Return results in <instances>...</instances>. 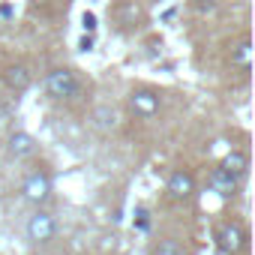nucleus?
<instances>
[{
    "label": "nucleus",
    "instance_id": "nucleus-5",
    "mask_svg": "<svg viewBox=\"0 0 255 255\" xmlns=\"http://www.w3.org/2000/svg\"><path fill=\"white\" fill-rule=\"evenodd\" d=\"M207 186H210L213 192H219V195H234V192L240 189V177L231 174V171H225L222 165H216V168L207 174Z\"/></svg>",
    "mask_w": 255,
    "mask_h": 255
},
{
    "label": "nucleus",
    "instance_id": "nucleus-1",
    "mask_svg": "<svg viewBox=\"0 0 255 255\" xmlns=\"http://www.w3.org/2000/svg\"><path fill=\"white\" fill-rule=\"evenodd\" d=\"M48 99H57V102H66V99H75L81 93V81H78V72L69 69V66H57L45 75L42 81Z\"/></svg>",
    "mask_w": 255,
    "mask_h": 255
},
{
    "label": "nucleus",
    "instance_id": "nucleus-11",
    "mask_svg": "<svg viewBox=\"0 0 255 255\" xmlns=\"http://www.w3.org/2000/svg\"><path fill=\"white\" fill-rule=\"evenodd\" d=\"M231 66H237L240 72H246V69L252 66V42H249V36H243V39L231 48Z\"/></svg>",
    "mask_w": 255,
    "mask_h": 255
},
{
    "label": "nucleus",
    "instance_id": "nucleus-3",
    "mask_svg": "<svg viewBox=\"0 0 255 255\" xmlns=\"http://www.w3.org/2000/svg\"><path fill=\"white\" fill-rule=\"evenodd\" d=\"M54 231H57V222H54V216L51 213H33L30 216V222H27V237L33 240V243H48L51 237H54Z\"/></svg>",
    "mask_w": 255,
    "mask_h": 255
},
{
    "label": "nucleus",
    "instance_id": "nucleus-9",
    "mask_svg": "<svg viewBox=\"0 0 255 255\" xmlns=\"http://www.w3.org/2000/svg\"><path fill=\"white\" fill-rule=\"evenodd\" d=\"M216 240H219V246H222L225 252H240V249H243L246 234H243V228H240L237 222H228V225H222V228H219Z\"/></svg>",
    "mask_w": 255,
    "mask_h": 255
},
{
    "label": "nucleus",
    "instance_id": "nucleus-16",
    "mask_svg": "<svg viewBox=\"0 0 255 255\" xmlns=\"http://www.w3.org/2000/svg\"><path fill=\"white\" fill-rule=\"evenodd\" d=\"M135 216H138V225H141V228H147V225H150V222H147V210H144V207H138V213H135Z\"/></svg>",
    "mask_w": 255,
    "mask_h": 255
},
{
    "label": "nucleus",
    "instance_id": "nucleus-17",
    "mask_svg": "<svg viewBox=\"0 0 255 255\" xmlns=\"http://www.w3.org/2000/svg\"><path fill=\"white\" fill-rule=\"evenodd\" d=\"M27 3H30L33 9H45V6H51V0H27Z\"/></svg>",
    "mask_w": 255,
    "mask_h": 255
},
{
    "label": "nucleus",
    "instance_id": "nucleus-10",
    "mask_svg": "<svg viewBox=\"0 0 255 255\" xmlns=\"http://www.w3.org/2000/svg\"><path fill=\"white\" fill-rule=\"evenodd\" d=\"M90 126H93V129H99V132L117 129V111H114L111 105H99V108L90 114Z\"/></svg>",
    "mask_w": 255,
    "mask_h": 255
},
{
    "label": "nucleus",
    "instance_id": "nucleus-15",
    "mask_svg": "<svg viewBox=\"0 0 255 255\" xmlns=\"http://www.w3.org/2000/svg\"><path fill=\"white\" fill-rule=\"evenodd\" d=\"M78 48H81V51H93V33H84L81 42H78Z\"/></svg>",
    "mask_w": 255,
    "mask_h": 255
},
{
    "label": "nucleus",
    "instance_id": "nucleus-4",
    "mask_svg": "<svg viewBox=\"0 0 255 255\" xmlns=\"http://www.w3.org/2000/svg\"><path fill=\"white\" fill-rule=\"evenodd\" d=\"M129 108H132L138 117L150 120V117L159 111V93H153V90H147V87L132 90V96H129Z\"/></svg>",
    "mask_w": 255,
    "mask_h": 255
},
{
    "label": "nucleus",
    "instance_id": "nucleus-6",
    "mask_svg": "<svg viewBox=\"0 0 255 255\" xmlns=\"http://www.w3.org/2000/svg\"><path fill=\"white\" fill-rule=\"evenodd\" d=\"M3 84H6L12 93H24V90L33 84V75H30V69H27L24 63H9V66L3 69Z\"/></svg>",
    "mask_w": 255,
    "mask_h": 255
},
{
    "label": "nucleus",
    "instance_id": "nucleus-14",
    "mask_svg": "<svg viewBox=\"0 0 255 255\" xmlns=\"http://www.w3.org/2000/svg\"><path fill=\"white\" fill-rule=\"evenodd\" d=\"M96 12H84L81 15V27H84V33H96Z\"/></svg>",
    "mask_w": 255,
    "mask_h": 255
},
{
    "label": "nucleus",
    "instance_id": "nucleus-2",
    "mask_svg": "<svg viewBox=\"0 0 255 255\" xmlns=\"http://www.w3.org/2000/svg\"><path fill=\"white\" fill-rule=\"evenodd\" d=\"M21 195L30 201V204H45L48 198H51V177L45 174V171H30L27 177H24V183H21Z\"/></svg>",
    "mask_w": 255,
    "mask_h": 255
},
{
    "label": "nucleus",
    "instance_id": "nucleus-8",
    "mask_svg": "<svg viewBox=\"0 0 255 255\" xmlns=\"http://www.w3.org/2000/svg\"><path fill=\"white\" fill-rule=\"evenodd\" d=\"M168 195L171 198H177V201H183V198H189L192 192H195V177L189 174V171H183V168H177L171 177H168Z\"/></svg>",
    "mask_w": 255,
    "mask_h": 255
},
{
    "label": "nucleus",
    "instance_id": "nucleus-18",
    "mask_svg": "<svg viewBox=\"0 0 255 255\" xmlns=\"http://www.w3.org/2000/svg\"><path fill=\"white\" fill-rule=\"evenodd\" d=\"M9 15H12V9H9V6L3 3V6H0V18H9Z\"/></svg>",
    "mask_w": 255,
    "mask_h": 255
},
{
    "label": "nucleus",
    "instance_id": "nucleus-12",
    "mask_svg": "<svg viewBox=\"0 0 255 255\" xmlns=\"http://www.w3.org/2000/svg\"><path fill=\"white\" fill-rule=\"evenodd\" d=\"M222 168H225V171H231V174H237V177H243V174H246V168H249V159H246V153H243V150H231V153L222 159Z\"/></svg>",
    "mask_w": 255,
    "mask_h": 255
},
{
    "label": "nucleus",
    "instance_id": "nucleus-7",
    "mask_svg": "<svg viewBox=\"0 0 255 255\" xmlns=\"http://www.w3.org/2000/svg\"><path fill=\"white\" fill-rule=\"evenodd\" d=\"M6 153L12 156V159H30L33 153H36V141H33V135L30 132H12L9 135V141H6Z\"/></svg>",
    "mask_w": 255,
    "mask_h": 255
},
{
    "label": "nucleus",
    "instance_id": "nucleus-13",
    "mask_svg": "<svg viewBox=\"0 0 255 255\" xmlns=\"http://www.w3.org/2000/svg\"><path fill=\"white\" fill-rule=\"evenodd\" d=\"M153 255H183V249H180V243H177V240L162 237V240L153 246Z\"/></svg>",
    "mask_w": 255,
    "mask_h": 255
}]
</instances>
